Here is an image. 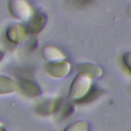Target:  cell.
Segmentation results:
<instances>
[{"label": "cell", "mask_w": 131, "mask_h": 131, "mask_svg": "<svg viewBox=\"0 0 131 131\" xmlns=\"http://www.w3.org/2000/svg\"><path fill=\"white\" fill-rule=\"evenodd\" d=\"M92 85V79L85 74L79 73L71 83L69 98L75 102L80 100L87 94Z\"/></svg>", "instance_id": "cell-1"}, {"label": "cell", "mask_w": 131, "mask_h": 131, "mask_svg": "<svg viewBox=\"0 0 131 131\" xmlns=\"http://www.w3.org/2000/svg\"><path fill=\"white\" fill-rule=\"evenodd\" d=\"M30 33L27 26L21 23H16L7 28L6 34L11 43L19 45L27 40Z\"/></svg>", "instance_id": "cell-2"}, {"label": "cell", "mask_w": 131, "mask_h": 131, "mask_svg": "<svg viewBox=\"0 0 131 131\" xmlns=\"http://www.w3.org/2000/svg\"><path fill=\"white\" fill-rule=\"evenodd\" d=\"M8 9L13 17L22 21H28L33 13L30 5L23 0L9 1Z\"/></svg>", "instance_id": "cell-3"}, {"label": "cell", "mask_w": 131, "mask_h": 131, "mask_svg": "<svg viewBox=\"0 0 131 131\" xmlns=\"http://www.w3.org/2000/svg\"><path fill=\"white\" fill-rule=\"evenodd\" d=\"M63 103V99L61 97L44 100L36 106L35 110L36 113L40 116H48L59 112Z\"/></svg>", "instance_id": "cell-4"}, {"label": "cell", "mask_w": 131, "mask_h": 131, "mask_svg": "<svg viewBox=\"0 0 131 131\" xmlns=\"http://www.w3.org/2000/svg\"><path fill=\"white\" fill-rule=\"evenodd\" d=\"M45 69L47 73L54 78H62L68 75L70 71L71 65L65 60L48 63Z\"/></svg>", "instance_id": "cell-5"}, {"label": "cell", "mask_w": 131, "mask_h": 131, "mask_svg": "<svg viewBox=\"0 0 131 131\" xmlns=\"http://www.w3.org/2000/svg\"><path fill=\"white\" fill-rule=\"evenodd\" d=\"M47 19V16L43 11L38 10L33 12L27 25L30 33L37 34L40 32L46 26Z\"/></svg>", "instance_id": "cell-6"}, {"label": "cell", "mask_w": 131, "mask_h": 131, "mask_svg": "<svg viewBox=\"0 0 131 131\" xmlns=\"http://www.w3.org/2000/svg\"><path fill=\"white\" fill-rule=\"evenodd\" d=\"M20 90L22 93L29 97H36L41 94V90L35 82L26 79L20 80Z\"/></svg>", "instance_id": "cell-7"}, {"label": "cell", "mask_w": 131, "mask_h": 131, "mask_svg": "<svg viewBox=\"0 0 131 131\" xmlns=\"http://www.w3.org/2000/svg\"><path fill=\"white\" fill-rule=\"evenodd\" d=\"M77 69L79 73L85 74L91 79H97L102 74V70L99 66L90 62L80 63L77 67Z\"/></svg>", "instance_id": "cell-8"}, {"label": "cell", "mask_w": 131, "mask_h": 131, "mask_svg": "<svg viewBox=\"0 0 131 131\" xmlns=\"http://www.w3.org/2000/svg\"><path fill=\"white\" fill-rule=\"evenodd\" d=\"M19 90V84L15 80L8 76L0 75V95L13 93Z\"/></svg>", "instance_id": "cell-9"}, {"label": "cell", "mask_w": 131, "mask_h": 131, "mask_svg": "<svg viewBox=\"0 0 131 131\" xmlns=\"http://www.w3.org/2000/svg\"><path fill=\"white\" fill-rule=\"evenodd\" d=\"M41 55L49 62L63 61L66 59V56L59 49L51 46L43 47L41 50Z\"/></svg>", "instance_id": "cell-10"}, {"label": "cell", "mask_w": 131, "mask_h": 131, "mask_svg": "<svg viewBox=\"0 0 131 131\" xmlns=\"http://www.w3.org/2000/svg\"><path fill=\"white\" fill-rule=\"evenodd\" d=\"M101 94V90H100L96 85L92 84L91 88L87 94L82 99L76 102L75 103L77 104H86L90 103L98 97Z\"/></svg>", "instance_id": "cell-11"}, {"label": "cell", "mask_w": 131, "mask_h": 131, "mask_svg": "<svg viewBox=\"0 0 131 131\" xmlns=\"http://www.w3.org/2000/svg\"><path fill=\"white\" fill-rule=\"evenodd\" d=\"M88 123L83 120L75 122L67 126L63 131H89Z\"/></svg>", "instance_id": "cell-12"}, {"label": "cell", "mask_w": 131, "mask_h": 131, "mask_svg": "<svg viewBox=\"0 0 131 131\" xmlns=\"http://www.w3.org/2000/svg\"><path fill=\"white\" fill-rule=\"evenodd\" d=\"M74 111L73 105L70 103L66 104L62 108L61 117L62 119L67 118L71 116Z\"/></svg>", "instance_id": "cell-13"}, {"label": "cell", "mask_w": 131, "mask_h": 131, "mask_svg": "<svg viewBox=\"0 0 131 131\" xmlns=\"http://www.w3.org/2000/svg\"><path fill=\"white\" fill-rule=\"evenodd\" d=\"M122 60L125 66L131 72V52L125 53L123 56Z\"/></svg>", "instance_id": "cell-14"}, {"label": "cell", "mask_w": 131, "mask_h": 131, "mask_svg": "<svg viewBox=\"0 0 131 131\" xmlns=\"http://www.w3.org/2000/svg\"><path fill=\"white\" fill-rule=\"evenodd\" d=\"M3 56H4V55H3V52L0 51V62L1 61V60H2V59L3 58Z\"/></svg>", "instance_id": "cell-15"}, {"label": "cell", "mask_w": 131, "mask_h": 131, "mask_svg": "<svg viewBox=\"0 0 131 131\" xmlns=\"http://www.w3.org/2000/svg\"><path fill=\"white\" fill-rule=\"evenodd\" d=\"M0 131H7V129H6V128H5L4 126H3V127L1 129Z\"/></svg>", "instance_id": "cell-16"}, {"label": "cell", "mask_w": 131, "mask_h": 131, "mask_svg": "<svg viewBox=\"0 0 131 131\" xmlns=\"http://www.w3.org/2000/svg\"><path fill=\"white\" fill-rule=\"evenodd\" d=\"M3 126H4V125H3V123L0 121V130H1V129Z\"/></svg>", "instance_id": "cell-17"}, {"label": "cell", "mask_w": 131, "mask_h": 131, "mask_svg": "<svg viewBox=\"0 0 131 131\" xmlns=\"http://www.w3.org/2000/svg\"><path fill=\"white\" fill-rule=\"evenodd\" d=\"M129 13H130V17H131V6H130V8H129Z\"/></svg>", "instance_id": "cell-18"}]
</instances>
